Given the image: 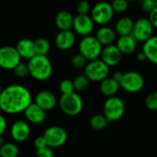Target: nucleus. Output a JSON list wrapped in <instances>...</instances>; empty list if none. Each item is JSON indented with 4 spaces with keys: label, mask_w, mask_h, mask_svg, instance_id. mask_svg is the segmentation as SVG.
<instances>
[{
    "label": "nucleus",
    "mask_w": 157,
    "mask_h": 157,
    "mask_svg": "<svg viewBox=\"0 0 157 157\" xmlns=\"http://www.w3.org/2000/svg\"><path fill=\"white\" fill-rule=\"evenodd\" d=\"M31 103L30 92L21 85H10L3 88L0 94V109L6 114L24 112Z\"/></svg>",
    "instance_id": "1"
},
{
    "label": "nucleus",
    "mask_w": 157,
    "mask_h": 157,
    "mask_svg": "<svg viewBox=\"0 0 157 157\" xmlns=\"http://www.w3.org/2000/svg\"><path fill=\"white\" fill-rule=\"evenodd\" d=\"M29 73L36 80L44 81L52 74V64L48 56L36 55L28 63Z\"/></svg>",
    "instance_id": "2"
},
{
    "label": "nucleus",
    "mask_w": 157,
    "mask_h": 157,
    "mask_svg": "<svg viewBox=\"0 0 157 157\" xmlns=\"http://www.w3.org/2000/svg\"><path fill=\"white\" fill-rule=\"evenodd\" d=\"M102 50L103 46L95 36L84 37L79 42V53L88 62L98 60L101 55Z\"/></svg>",
    "instance_id": "3"
},
{
    "label": "nucleus",
    "mask_w": 157,
    "mask_h": 157,
    "mask_svg": "<svg viewBox=\"0 0 157 157\" xmlns=\"http://www.w3.org/2000/svg\"><path fill=\"white\" fill-rule=\"evenodd\" d=\"M59 106L64 114L76 116L83 110L84 102L82 98L76 92H74L69 95H62L59 99Z\"/></svg>",
    "instance_id": "4"
},
{
    "label": "nucleus",
    "mask_w": 157,
    "mask_h": 157,
    "mask_svg": "<svg viewBox=\"0 0 157 157\" xmlns=\"http://www.w3.org/2000/svg\"><path fill=\"white\" fill-rule=\"evenodd\" d=\"M125 112V104L118 97L108 98L103 105V115L109 121H117L122 118Z\"/></svg>",
    "instance_id": "5"
},
{
    "label": "nucleus",
    "mask_w": 157,
    "mask_h": 157,
    "mask_svg": "<svg viewBox=\"0 0 157 157\" xmlns=\"http://www.w3.org/2000/svg\"><path fill=\"white\" fill-rule=\"evenodd\" d=\"M84 75L90 82H102L109 77V67L101 60L91 61L84 68Z\"/></svg>",
    "instance_id": "6"
},
{
    "label": "nucleus",
    "mask_w": 157,
    "mask_h": 157,
    "mask_svg": "<svg viewBox=\"0 0 157 157\" xmlns=\"http://www.w3.org/2000/svg\"><path fill=\"white\" fill-rule=\"evenodd\" d=\"M114 11L112 9L111 4L108 2H99L96 4L91 9V18L94 23L106 26L113 18Z\"/></svg>",
    "instance_id": "7"
},
{
    "label": "nucleus",
    "mask_w": 157,
    "mask_h": 157,
    "mask_svg": "<svg viewBox=\"0 0 157 157\" xmlns=\"http://www.w3.org/2000/svg\"><path fill=\"white\" fill-rule=\"evenodd\" d=\"M121 87L128 93H137L144 86V76L135 71L123 73L122 79L120 83Z\"/></svg>",
    "instance_id": "8"
},
{
    "label": "nucleus",
    "mask_w": 157,
    "mask_h": 157,
    "mask_svg": "<svg viewBox=\"0 0 157 157\" xmlns=\"http://www.w3.org/2000/svg\"><path fill=\"white\" fill-rule=\"evenodd\" d=\"M44 139L46 140L48 147L53 149V148H59L63 146L68 138L66 131L59 126H52L49 127L42 135Z\"/></svg>",
    "instance_id": "9"
},
{
    "label": "nucleus",
    "mask_w": 157,
    "mask_h": 157,
    "mask_svg": "<svg viewBox=\"0 0 157 157\" xmlns=\"http://www.w3.org/2000/svg\"><path fill=\"white\" fill-rule=\"evenodd\" d=\"M21 63V58L13 46L0 47V68L5 70H14Z\"/></svg>",
    "instance_id": "10"
},
{
    "label": "nucleus",
    "mask_w": 157,
    "mask_h": 157,
    "mask_svg": "<svg viewBox=\"0 0 157 157\" xmlns=\"http://www.w3.org/2000/svg\"><path fill=\"white\" fill-rule=\"evenodd\" d=\"M154 29L155 28L148 18L141 17L134 22L132 36L135 39L136 41H142L144 43L146 40L153 37Z\"/></svg>",
    "instance_id": "11"
},
{
    "label": "nucleus",
    "mask_w": 157,
    "mask_h": 157,
    "mask_svg": "<svg viewBox=\"0 0 157 157\" xmlns=\"http://www.w3.org/2000/svg\"><path fill=\"white\" fill-rule=\"evenodd\" d=\"M94 21L89 15H76L74 18L73 29L78 35L86 37L90 36L94 29Z\"/></svg>",
    "instance_id": "12"
},
{
    "label": "nucleus",
    "mask_w": 157,
    "mask_h": 157,
    "mask_svg": "<svg viewBox=\"0 0 157 157\" xmlns=\"http://www.w3.org/2000/svg\"><path fill=\"white\" fill-rule=\"evenodd\" d=\"M30 134V128L27 121H16L13 122L10 128V135L13 140L18 143L25 142L28 140Z\"/></svg>",
    "instance_id": "13"
},
{
    "label": "nucleus",
    "mask_w": 157,
    "mask_h": 157,
    "mask_svg": "<svg viewBox=\"0 0 157 157\" xmlns=\"http://www.w3.org/2000/svg\"><path fill=\"white\" fill-rule=\"evenodd\" d=\"M100 60L104 62L109 67L115 66L120 63L122 58V53L120 52L118 47L116 45H109L106 47H103Z\"/></svg>",
    "instance_id": "14"
},
{
    "label": "nucleus",
    "mask_w": 157,
    "mask_h": 157,
    "mask_svg": "<svg viewBox=\"0 0 157 157\" xmlns=\"http://www.w3.org/2000/svg\"><path fill=\"white\" fill-rule=\"evenodd\" d=\"M40 109L45 111L52 109L57 104V98L53 93L48 90L40 91L35 97V102Z\"/></svg>",
    "instance_id": "15"
},
{
    "label": "nucleus",
    "mask_w": 157,
    "mask_h": 157,
    "mask_svg": "<svg viewBox=\"0 0 157 157\" xmlns=\"http://www.w3.org/2000/svg\"><path fill=\"white\" fill-rule=\"evenodd\" d=\"M75 34L72 30L59 31L55 37L54 43L55 46L63 51L71 49L75 44Z\"/></svg>",
    "instance_id": "16"
},
{
    "label": "nucleus",
    "mask_w": 157,
    "mask_h": 157,
    "mask_svg": "<svg viewBox=\"0 0 157 157\" xmlns=\"http://www.w3.org/2000/svg\"><path fill=\"white\" fill-rule=\"evenodd\" d=\"M24 115L26 120L34 125L41 124L46 119V111L40 109L34 102H32L24 111Z\"/></svg>",
    "instance_id": "17"
},
{
    "label": "nucleus",
    "mask_w": 157,
    "mask_h": 157,
    "mask_svg": "<svg viewBox=\"0 0 157 157\" xmlns=\"http://www.w3.org/2000/svg\"><path fill=\"white\" fill-rule=\"evenodd\" d=\"M15 48L18 52L20 58L22 59H26L29 61L34 56H36L34 40L30 39H21L20 40L17 41Z\"/></svg>",
    "instance_id": "18"
},
{
    "label": "nucleus",
    "mask_w": 157,
    "mask_h": 157,
    "mask_svg": "<svg viewBox=\"0 0 157 157\" xmlns=\"http://www.w3.org/2000/svg\"><path fill=\"white\" fill-rule=\"evenodd\" d=\"M74 18L75 17L72 15L71 12L67 10H61L55 16V25L60 29V31L64 30H71L74 25Z\"/></svg>",
    "instance_id": "19"
},
{
    "label": "nucleus",
    "mask_w": 157,
    "mask_h": 157,
    "mask_svg": "<svg viewBox=\"0 0 157 157\" xmlns=\"http://www.w3.org/2000/svg\"><path fill=\"white\" fill-rule=\"evenodd\" d=\"M95 37L102 46L106 47L113 44V42L116 40V32L115 29H111L110 27L103 26L98 29Z\"/></svg>",
    "instance_id": "20"
},
{
    "label": "nucleus",
    "mask_w": 157,
    "mask_h": 157,
    "mask_svg": "<svg viewBox=\"0 0 157 157\" xmlns=\"http://www.w3.org/2000/svg\"><path fill=\"white\" fill-rule=\"evenodd\" d=\"M136 43H137V41L135 40V39L132 35H130V36H122V37H120L117 40L116 46L118 47V49L120 50V52L122 54L130 55V54H132L135 52Z\"/></svg>",
    "instance_id": "21"
},
{
    "label": "nucleus",
    "mask_w": 157,
    "mask_h": 157,
    "mask_svg": "<svg viewBox=\"0 0 157 157\" xmlns=\"http://www.w3.org/2000/svg\"><path fill=\"white\" fill-rule=\"evenodd\" d=\"M134 21L129 17H121L115 25V32L120 37L130 36L132 33Z\"/></svg>",
    "instance_id": "22"
},
{
    "label": "nucleus",
    "mask_w": 157,
    "mask_h": 157,
    "mask_svg": "<svg viewBox=\"0 0 157 157\" xmlns=\"http://www.w3.org/2000/svg\"><path fill=\"white\" fill-rule=\"evenodd\" d=\"M142 51L150 63L157 64V36H153L146 40L143 45Z\"/></svg>",
    "instance_id": "23"
},
{
    "label": "nucleus",
    "mask_w": 157,
    "mask_h": 157,
    "mask_svg": "<svg viewBox=\"0 0 157 157\" xmlns=\"http://www.w3.org/2000/svg\"><path fill=\"white\" fill-rule=\"evenodd\" d=\"M121 86L118 82H116L112 77H108L105 80H103L102 82H100V86H99V89L100 92L103 96L108 98H111L114 97L117 92L119 91Z\"/></svg>",
    "instance_id": "24"
},
{
    "label": "nucleus",
    "mask_w": 157,
    "mask_h": 157,
    "mask_svg": "<svg viewBox=\"0 0 157 157\" xmlns=\"http://www.w3.org/2000/svg\"><path fill=\"white\" fill-rule=\"evenodd\" d=\"M34 45H35V51H36V55H40V56H47L50 49H51V44L49 40L45 38H38L34 40Z\"/></svg>",
    "instance_id": "25"
},
{
    "label": "nucleus",
    "mask_w": 157,
    "mask_h": 157,
    "mask_svg": "<svg viewBox=\"0 0 157 157\" xmlns=\"http://www.w3.org/2000/svg\"><path fill=\"white\" fill-rule=\"evenodd\" d=\"M109 122V121L107 120V118L102 114H96L92 116L89 121L90 127L96 131H101L105 129L108 126Z\"/></svg>",
    "instance_id": "26"
},
{
    "label": "nucleus",
    "mask_w": 157,
    "mask_h": 157,
    "mask_svg": "<svg viewBox=\"0 0 157 157\" xmlns=\"http://www.w3.org/2000/svg\"><path fill=\"white\" fill-rule=\"evenodd\" d=\"M18 155L19 149L13 143H6L0 148V157H17Z\"/></svg>",
    "instance_id": "27"
},
{
    "label": "nucleus",
    "mask_w": 157,
    "mask_h": 157,
    "mask_svg": "<svg viewBox=\"0 0 157 157\" xmlns=\"http://www.w3.org/2000/svg\"><path fill=\"white\" fill-rule=\"evenodd\" d=\"M75 91L76 92H83L87 89L90 84V80L85 75H79L75 76L73 80Z\"/></svg>",
    "instance_id": "28"
},
{
    "label": "nucleus",
    "mask_w": 157,
    "mask_h": 157,
    "mask_svg": "<svg viewBox=\"0 0 157 157\" xmlns=\"http://www.w3.org/2000/svg\"><path fill=\"white\" fill-rule=\"evenodd\" d=\"M60 91L62 93V95H69L72 94L75 91V87H74V83L73 80L71 79H63L59 86Z\"/></svg>",
    "instance_id": "29"
},
{
    "label": "nucleus",
    "mask_w": 157,
    "mask_h": 157,
    "mask_svg": "<svg viewBox=\"0 0 157 157\" xmlns=\"http://www.w3.org/2000/svg\"><path fill=\"white\" fill-rule=\"evenodd\" d=\"M114 13H124L129 8V3L126 0H115L111 3Z\"/></svg>",
    "instance_id": "30"
},
{
    "label": "nucleus",
    "mask_w": 157,
    "mask_h": 157,
    "mask_svg": "<svg viewBox=\"0 0 157 157\" xmlns=\"http://www.w3.org/2000/svg\"><path fill=\"white\" fill-rule=\"evenodd\" d=\"M86 62H87L86 59L83 55H81L80 53H77V54H75L73 56L71 63H72L74 68H75V69H82V68L86 67Z\"/></svg>",
    "instance_id": "31"
},
{
    "label": "nucleus",
    "mask_w": 157,
    "mask_h": 157,
    "mask_svg": "<svg viewBox=\"0 0 157 157\" xmlns=\"http://www.w3.org/2000/svg\"><path fill=\"white\" fill-rule=\"evenodd\" d=\"M146 108L152 111H157V92L149 94L145 98Z\"/></svg>",
    "instance_id": "32"
},
{
    "label": "nucleus",
    "mask_w": 157,
    "mask_h": 157,
    "mask_svg": "<svg viewBox=\"0 0 157 157\" xmlns=\"http://www.w3.org/2000/svg\"><path fill=\"white\" fill-rule=\"evenodd\" d=\"M14 74L16 76L19 77V78H24L26 77L28 75H29V67H28V63H19L16 68L13 70Z\"/></svg>",
    "instance_id": "33"
},
{
    "label": "nucleus",
    "mask_w": 157,
    "mask_h": 157,
    "mask_svg": "<svg viewBox=\"0 0 157 157\" xmlns=\"http://www.w3.org/2000/svg\"><path fill=\"white\" fill-rule=\"evenodd\" d=\"M76 11L77 15H88V13L91 11L90 4L86 0L80 1L76 6Z\"/></svg>",
    "instance_id": "34"
},
{
    "label": "nucleus",
    "mask_w": 157,
    "mask_h": 157,
    "mask_svg": "<svg viewBox=\"0 0 157 157\" xmlns=\"http://www.w3.org/2000/svg\"><path fill=\"white\" fill-rule=\"evenodd\" d=\"M141 7L144 12L150 13L157 7V0H144L141 4Z\"/></svg>",
    "instance_id": "35"
},
{
    "label": "nucleus",
    "mask_w": 157,
    "mask_h": 157,
    "mask_svg": "<svg viewBox=\"0 0 157 157\" xmlns=\"http://www.w3.org/2000/svg\"><path fill=\"white\" fill-rule=\"evenodd\" d=\"M36 157H53L52 149L50 147H45L36 151Z\"/></svg>",
    "instance_id": "36"
},
{
    "label": "nucleus",
    "mask_w": 157,
    "mask_h": 157,
    "mask_svg": "<svg viewBox=\"0 0 157 157\" xmlns=\"http://www.w3.org/2000/svg\"><path fill=\"white\" fill-rule=\"evenodd\" d=\"M33 144H34V147L36 148V150H39V149H42V148L48 147L47 143H46V140L44 139L43 136H39V137H37V138L34 140Z\"/></svg>",
    "instance_id": "37"
},
{
    "label": "nucleus",
    "mask_w": 157,
    "mask_h": 157,
    "mask_svg": "<svg viewBox=\"0 0 157 157\" xmlns=\"http://www.w3.org/2000/svg\"><path fill=\"white\" fill-rule=\"evenodd\" d=\"M148 19L150 20V22L152 23L154 28L157 29V7H155L154 10H152L149 13V17Z\"/></svg>",
    "instance_id": "38"
},
{
    "label": "nucleus",
    "mask_w": 157,
    "mask_h": 157,
    "mask_svg": "<svg viewBox=\"0 0 157 157\" xmlns=\"http://www.w3.org/2000/svg\"><path fill=\"white\" fill-rule=\"evenodd\" d=\"M6 127H7V122L6 121V119L4 118V116H2L0 114V136H2L6 131Z\"/></svg>",
    "instance_id": "39"
},
{
    "label": "nucleus",
    "mask_w": 157,
    "mask_h": 157,
    "mask_svg": "<svg viewBox=\"0 0 157 157\" xmlns=\"http://www.w3.org/2000/svg\"><path fill=\"white\" fill-rule=\"evenodd\" d=\"M122 76H123V73H121V72H115L113 74V75H112V78L116 82H118L120 84L121 81V79H122Z\"/></svg>",
    "instance_id": "40"
},
{
    "label": "nucleus",
    "mask_w": 157,
    "mask_h": 157,
    "mask_svg": "<svg viewBox=\"0 0 157 157\" xmlns=\"http://www.w3.org/2000/svg\"><path fill=\"white\" fill-rule=\"evenodd\" d=\"M137 59H138L139 62H144V61L147 60V58H146V56H145V54L144 53L143 51L137 53Z\"/></svg>",
    "instance_id": "41"
},
{
    "label": "nucleus",
    "mask_w": 157,
    "mask_h": 157,
    "mask_svg": "<svg viewBox=\"0 0 157 157\" xmlns=\"http://www.w3.org/2000/svg\"><path fill=\"white\" fill-rule=\"evenodd\" d=\"M5 144H6V143L4 142V138H3L2 136H0V148H1Z\"/></svg>",
    "instance_id": "42"
},
{
    "label": "nucleus",
    "mask_w": 157,
    "mask_h": 157,
    "mask_svg": "<svg viewBox=\"0 0 157 157\" xmlns=\"http://www.w3.org/2000/svg\"><path fill=\"white\" fill-rule=\"evenodd\" d=\"M156 92H157V84H156Z\"/></svg>",
    "instance_id": "43"
}]
</instances>
